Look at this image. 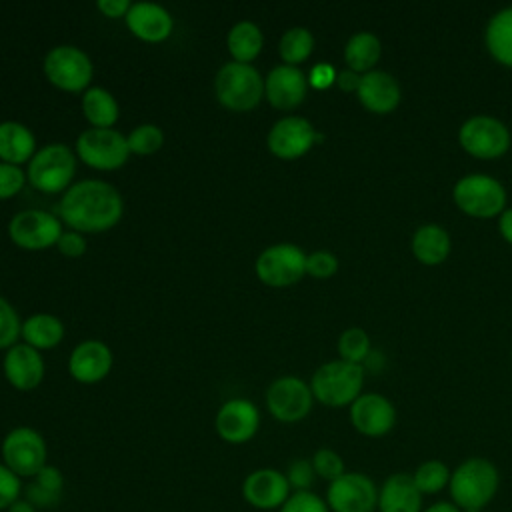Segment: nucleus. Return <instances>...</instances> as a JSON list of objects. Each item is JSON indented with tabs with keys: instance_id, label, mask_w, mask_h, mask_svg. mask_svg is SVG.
I'll list each match as a JSON object with an SVG mask.
<instances>
[{
	"instance_id": "f257e3e1",
	"label": "nucleus",
	"mask_w": 512,
	"mask_h": 512,
	"mask_svg": "<svg viewBox=\"0 0 512 512\" xmlns=\"http://www.w3.org/2000/svg\"><path fill=\"white\" fill-rule=\"evenodd\" d=\"M124 212L120 192L104 180H80L58 202V216L76 232H104L118 224Z\"/></svg>"
},
{
	"instance_id": "f03ea898",
	"label": "nucleus",
	"mask_w": 512,
	"mask_h": 512,
	"mask_svg": "<svg viewBox=\"0 0 512 512\" xmlns=\"http://www.w3.org/2000/svg\"><path fill=\"white\" fill-rule=\"evenodd\" d=\"M498 486V468L488 458L472 456L452 470L450 502L460 510H482L494 500Z\"/></svg>"
},
{
	"instance_id": "7ed1b4c3",
	"label": "nucleus",
	"mask_w": 512,
	"mask_h": 512,
	"mask_svg": "<svg viewBox=\"0 0 512 512\" xmlns=\"http://www.w3.org/2000/svg\"><path fill=\"white\" fill-rule=\"evenodd\" d=\"M218 102L232 112H248L256 108L264 96V78L252 64L226 62L214 78Z\"/></svg>"
},
{
	"instance_id": "20e7f679",
	"label": "nucleus",
	"mask_w": 512,
	"mask_h": 512,
	"mask_svg": "<svg viewBox=\"0 0 512 512\" xmlns=\"http://www.w3.org/2000/svg\"><path fill=\"white\" fill-rule=\"evenodd\" d=\"M364 370L360 364H352L346 360H332L322 364L310 382V390L314 400L324 406L340 408L352 404L362 390Z\"/></svg>"
},
{
	"instance_id": "39448f33",
	"label": "nucleus",
	"mask_w": 512,
	"mask_h": 512,
	"mask_svg": "<svg viewBox=\"0 0 512 512\" xmlns=\"http://www.w3.org/2000/svg\"><path fill=\"white\" fill-rule=\"evenodd\" d=\"M76 172V156L70 150V146L62 142L46 144L42 146L32 160L28 162L26 178L28 182L44 192V194H56L66 192L72 186V178Z\"/></svg>"
},
{
	"instance_id": "423d86ee",
	"label": "nucleus",
	"mask_w": 512,
	"mask_h": 512,
	"mask_svg": "<svg viewBox=\"0 0 512 512\" xmlns=\"http://www.w3.org/2000/svg\"><path fill=\"white\" fill-rule=\"evenodd\" d=\"M0 456L14 474L30 480L48 464V446L36 428L16 426L4 436Z\"/></svg>"
},
{
	"instance_id": "0eeeda50",
	"label": "nucleus",
	"mask_w": 512,
	"mask_h": 512,
	"mask_svg": "<svg viewBox=\"0 0 512 512\" xmlns=\"http://www.w3.org/2000/svg\"><path fill=\"white\" fill-rule=\"evenodd\" d=\"M452 194L456 206L474 218H492L502 214L506 206L504 186L486 174H470L460 178Z\"/></svg>"
},
{
	"instance_id": "6e6552de",
	"label": "nucleus",
	"mask_w": 512,
	"mask_h": 512,
	"mask_svg": "<svg viewBox=\"0 0 512 512\" xmlns=\"http://www.w3.org/2000/svg\"><path fill=\"white\" fill-rule=\"evenodd\" d=\"M42 68L48 82L64 92L88 90L94 72L88 54L70 44H60L48 50Z\"/></svg>"
},
{
	"instance_id": "1a4fd4ad",
	"label": "nucleus",
	"mask_w": 512,
	"mask_h": 512,
	"mask_svg": "<svg viewBox=\"0 0 512 512\" xmlns=\"http://www.w3.org/2000/svg\"><path fill=\"white\" fill-rule=\"evenodd\" d=\"M76 156L90 168L116 170L130 156L128 140L114 128H88L76 140Z\"/></svg>"
},
{
	"instance_id": "9d476101",
	"label": "nucleus",
	"mask_w": 512,
	"mask_h": 512,
	"mask_svg": "<svg viewBox=\"0 0 512 512\" xmlns=\"http://www.w3.org/2000/svg\"><path fill=\"white\" fill-rule=\"evenodd\" d=\"M306 256L296 244H274L258 254L254 270L262 284L284 288L296 284L306 274Z\"/></svg>"
},
{
	"instance_id": "9b49d317",
	"label": "nucleus",
	"mask_w": 512,
	"mask_h": 512,
	"mask_svg": "<svg viewBox=\"0 0 512 512\" xmlns=\"http://www.w3.org/2000/svg\"><path fill=\"white\" fill-rule=\"evenodd\" d=\"M310 384L296 376L276 378L266 390V408L278 422L294 424L304 420L312 410Z\"/></svg>"
},
{
	"instance_id": "f8f14e48",
	"label": "nucleus",
	"mask_w": 512,
	"mask_h": 512,
	"mask_svg": "<svg viewBox=\"0 0 512 512\" xmlns=\"http://www.w3.org/2000/svg\"><path fill=\"white\" fill-rule=\"evenodd\" d=\"M324 500L330 512H374L378 510V486L362 472H344L328 484Z\"/></svg>"
},
{
	"instance_id": "ddd939ff",
	"label": "nucleus",
	"mask_w": 512,
	"mask_h": 512,
	"mask_svg": "<svg viewBox=\"0 0 512 512\" xmlns=\"http://www.w3.org/2000/svg\"><path fill=\"white\" fill-rule=\"evenodd\" d=\"M62 232L60 220L52 212L38 208L14 214L8 224L10 240L24 250H44L56 246Z\"/></svg>"
},
{
	"instance_id": "4468645a",
	"label": "nucleus",
	"mask_w": 512,
	"mask_h": 512,
	"mask_svg": "<svg viewBox=\"0 0 512 512\" xmlns=\"http://www.w3.org/2000/svg\"><path fill=\"white\" fill-rule=\"evenodd\" d=\"M460 146L476 158H498L510 146L508 128L492 116H474L460 126Z\"/></svg>"
},
{
	"instance_id": "2eb2a0df",
	"label": "nucleus",
	"mask_w": 512,
	"mask_h": 512,
	"mask_svg": "<svg viewBox=\"0 0 512 512\" xmlns=\"http://www.w3.org/2000/svg\"><path fill=\"white\" fill-rule=\"evenodd\" d=\"M322 136L316 134L314 126L302 116H284L276 120L266 136L268 150L280 160H296L304 156L316 140Z\"/></svg>"
},
{
	"instance_id": "dca6fc26",
	"label": "nucleus",
	"mask_w": 512,
	"mask_h": 512,
	"mask_svg": "<svg viewBox=\"0 0 512 512\" xmlns=\"http://www.w3.org/2000/svg\"><path fill=\"white\" fill-rule=\"evenodd\" d=\"M240 494L248 506L270 512L284 506L292 494V488L284 472L276 468H256L242 480Z\"/></svg>"
},
{
	"instance_id": "f3484780",
	"label": "nucleus",
	"mask_w": 512,
	"mask_h": 512,
	"mask_svg": "<svg viewBox=\"0 0 512 512\" xmlns=\"http://www.w3.org/2000/svg\"><path fill=\"white\" fill-rule=\"evenodd\" d=\"M216 434L228 444H244L252 440L260 428V412L246 398L226 400L214 418Z\"/></svg>"
},
{
	"instance_id": "a211bd4d",
	"label": "nucleus",
	"mask_w": 512,
	"mask_h": 512,
	"mask_svg": "<svg viewBox=\"0 0 512 512\" xmlns=\"http://www.w3.org/2000/svg\"><path fill=\"white\" fill-rule=\"evenodd\" d=\"M350 422L362 436L380 438L396 424V410L382 394H360L350 404Z\"/></svg>"
},
{
	"instance_id": "6ab92c4d",
	"label": "nucleus",
	"mask_w": 512,
	"mask_h": 512,
	"mask_svg": "<svg viewBox=\"0 0 512 512\" xmlns=\"http://www.w3.org/2000/svg\"><path fill=\"white\" fill-rule=\"evenodd\" d=\"M308 90V80L304 72L296 66L280 64L268 72L264 78V96L278 110L298 108Z\"/></svg>"
},
{
	"instance_id": "aec40b11",
	"label": "nucleus",
	"mask_w": 512,
	"mask_h": 512,
	"mask_svg": "<svg viewBox=\"0 0 512 512\" xmlns=\"http://www.w3.org/2000/svg\"><path fill=\"white\" fill-rule=\"evenodd\" d=\"M4 376L16 390L30 392L40 386L44 378V360L40 350L28 344H14L4 354Z\"/></svg>"
},
{
	"instance_id": "412c9836",
	"label": "nucleus",
	"mask_w": 512,
	"mask_h": 512,
	"mask_svg": "<svg viewBox=\"0 0 512 512\" xmlns=\"http://www.w3.org/2000/svg\"><path fill=\"white\" fill-rule=\"evenodd\" d=\"M112 368V352L100 340L80 342L68 360L70 376L80 384H96L108 376Z\"/></svg>"
},
{
	"instance_id": "4be33fe9",
	"label": "nucleus",
	"mask_w": 512,
	"mask_h": 512,
	"mask_svg": "<svg viewBox=\"0 0 512 512\" xmlns=\"http://www.w3.org/2000/svg\"><path fill=\"white\" fill-rule=\"evenodd\" d=\"M128 30L144 42H162L172 34V16L170 12L154 2H136L126 14Z\"/></svg>"
},
{
	"instance_id": "5701e85b",
	"label": "nucleus",
	"mask_w": 512,
	"mask_h": 512,
	"mask_svg": "<svg viewBox=\"0 0 512 512\" xmlns=\"http://www.w3.org/2000/svg\"><path fill=\"white\" fill-rule=\"evenodd\" d=\"M356 94L362 106L374 114H388L400 104V86L396 78L382 70L362 74Z\"/></svg>"
},
{
	"instance_id": "b1692460",
	"label": "nucleus",
	"mask_w": 512,
	"mask_h": 512,
	"mask_svg": "<svg viewBox=\"0 0 512 512\" xmlns=\"http://www.w3.org/2000/svg\"><path fill=\"white\" fill-rule=\"evenodd\" d=\"M422 498L412 474L394 472L378 488V512H422Z\"/></svg>"
},
{
	"instance_id": "393cba45",
	"label": "nucleus",
	"mask_w": 512,
	"mask_h": 512,
	"mask_svg": "<svg viewBox=\"0 0 512 512\" xmlns=\"http://www.w3.org/2000/svg\"><path fill=\"white\" fill-rule=\"evenodd\" d=\"M36 154V138L32 130L16 120L0 122V162L20 166Z\"/></svg>"
},
{
	"instance_id": "a878e982",
	"label": "nucleus",
	"mask_w": 512,
	"mask_h": 512,
	"mask_svg": "<svg viewBox=\"0 0 512 512\" xmlns=\"http://www.w3.org/2000/svg\"><path fill=\"white\" fill-rule=\"evenodd\" d=\"M64 492V476L60 468L46 464L30 482L24 486V498L30 500L38 510L54 508Z\"/></svg>"
},
{
	"instance_id": "bb28decb",
	"label": "nucleus",
	"mask_w": 512,
	"mask_h": 512,
	"mask_svg": "<svg viewBox=\"0 0 512 512\" xmlns=\"http://www.w3.org/2000/svg\"><path fill=\"white\" fill-rule=\"evenodd\" d=\"M412 254L428 266L444 262L450 254V236L438 224H424L412 236Z\"/></svg>"
},
{
	"instance_id": "cd10ccee",
	"label": "nucleus",
	"mask_w": 512,
	"mask_h": 512,
	"mask_svg": "<svg viewBox=\"0 0 512 512\" xmlns=\"http://www.w3.org/2000/svg\"><path fill=\"white\" fill-rule=\"evenodd\" d=\"M20 336L24 338V344L36 348V350H48L62 342L64 338V324L54 314H32L22 322Z\"/></svg>"
},
{
	"instance_id": "c85d7f7f",
	"label": "nucleus",
	"mask_w": 512,
	"mask_h": 512,
	"mask_svg": "<svg viewBox=\"0 0 512 512\" xmlns=\"http://www.w3.org/2000/svg\"><path fill=\"white\" fill-rule=\"evenodd\" d=\"M226 46L234 62L250 64L264 46V34L258 24L242 20L230 28L226 36Z\"/></svg>"
},
{
	"instance_id": "c756f323",
	"label": "nucleus",
	"mask_w": 512,
	"mask_h": 512,
	"mask_svg": "<svg viewBox=\"0 0 512 512\" xmlns=\"http://www.w3.org/2000/svg\"><path fill=\"white\" fill-rule=\"evenodd\" d=\"M82 112L92 128H112L118 120L120 108L108 90L92 86L82 94Z\"/></svg>"
},
{
	"instance_id": "7c9ffc66",
	"label": "nucleus",
	"mask_w": 512,
	"mask_h": 512,
	"mask_svg": "<svg viewBox=\"0 0 512 512\" xmlns=\"http://www.w3.org/2000/svg\"><path fill=\"white\" fill-rule=\"evenodd\" d=\"M488 52L504 66L512 68V8L496 12L486 26Z\"/></svg>"
},
{
	"instance_id": "2f4dec72",
	"label": "nucleus",
	"mask_w": 512,
	"mask_h": 512,
	"mask_svg": "<svg viewBox=\"0 0 512 512\" xmlns=\"http://www.w3.org/2000/svg\"><path fill=\"white\" fill-rule=\"evenodd\" d=\"M382 46L372 32H356L344 48V60L352 72H370L380 60Z\"/></svg>"
},
{
	"instance_id": "473e14b6",
	"label": "nucleus",
	"mask_w": 512,
	"mask_h": 512,
	"mask_svg": "<svg viewBox=\"0 0 512 512\" xmlns=\"http://www.w3.org/2000/svg\"><path fill=\"white\" fill-rule=\"evenodd\" d=\"M312 50H314V36L308 28H302V26L288 28L278 42V54L288 66H296L304 62L312 54Z\"/></svg>"
},
{
	"instance_id": "72a5a7b5",
	"label": "nucleus",
	"mask_w": 512,
	"mask_h": 512,
	"mask_svg": "<svg viewBox=\"0 0 512 512\" xmlns=\"http://www.w3.org/2000/svg\"><path fill=\"white\" fill-rule=\"evenodd\" d=\"M450 476L452 470L442 460H426L412 474L414 484L422 496H432L448 488Z\"/></svg>"
},
{
	"instance_id": "f704fd0d",
	"label": "nucleus",
	"mask_w": 512,
	"mask_h": 512,
	"mask_svg": "<svg viewBox=\"0 0 512 512\" xmlns=\"http://www.w3.org/2000/svg\"><path fill=\"white\" fill-rule=\"evenodd\" d=\"M128 148L130 154H138V156H148L154 154L162 148L164 144V132L160 126L156 124H140L136 126L128 136Z\"/></svg>"
},
{
	"instance_id": "c9c22d12",
	"label": "nucleus",
	"mask_w": 512,
	"mask_h": 512,
	"mask_svg": "<svg viewBox=\"0 0 512 512\" xmlns=\"http://www.w3.org/2000/svg\"><path fill=\"white\" fill-rule=\"evenodd\" d=\"M340 360L360 364L370 352V338L362 328H348L338 338Z\"/></svg>"
},
{
	"instance_id": "e433bc0d",
	"label": "nucleus",
	"mask_w": 512,
	"mask_h": 512,
	"mask_svg": "<svg viewBox=\"0 0 512 512\" xmlns=\"http://www.w3.org/2000/svg\"><path fill=\"white\" fill-rule=\"evenodd\" d=\"M310 462H312V468L316 472V478H322L328 484L334 482L336 478H340L346 472L342 456L336 450H332V448L316 450L314 456L310 458Z\"/></svg>"
},
{
	"instance_id": "4c0bfd02",
	"label": "nucleus",
	"mask_w": 512,
	"mask_h": 512,
	"mask_svg": "<svg viewBox=\"0 0 512 512\" xmlns=\"http://www.w3.org/2000/svg\"><path fill=\"white\" fill-rule=\"evenodd\" d=\"M20 330L22 322L18 318V312L6 298L0 296V350H8L10 346H14L20 338Z\"/></svg>"
},
{
	"instance_id": "58836bf2",
	"label": "nucleus",
	"mask_w": 512,
	"mask_h": 512,
	"mask_svg": "<svg viewBox=\"0 0 512 512\" xmlns=\"http://www.w3.org/2000/svg\"><path fill=\"white\" fill-rule=\"evenodd\" d=\"M22 478L0 462V512H6L18 498H22Z\"/></svg>"
},
{
	"instance_id": "ea45409f",
	"label": "nucleus",
	"mask_w": 512,
	"mask_h": 512,
	"mask_svg": "<svg viewBox=\"0 0 512 512\" xmlns=\"http://www.w3.org/2000/svg\"><path fill=\"white\" fill-rule=\"evenodd\" d=\"M286 474V480L292 488V492H306V490H312V484L316 480V472L312 468V462L306 460V458H298V460H292L288 470L284 472Z\"/></svg>"
},
{
	"instance_id": "a19ab883",
	"label": "nucleus",
	"mask_w": 512,
	"mask_h": 512,
	"mask_svg": "<svg viewBox=\"0 0 512 512\" xmlns=\"http://www.w3.org/2000/svg\"><path fill=\"white\" fill-rule=\"evenodd\" d=\"M278 512H330L326 500L312 490L292 492Z\"/></svg>"
},
{
	"instance_id": "79ce46f5",
	"label": "nucleus",
	"mask_w": 512,
	"mask_h": 512,
	"mask_svg": "<svg viewBox=\"0 0 512 512\" xmlns=\"http://www.w3.org/2000/svg\"><path fill=\"white\" fill-rule=\"evenodd\" d=\"M26 180L28 178L20 166L0 162V200L16 196L24 188Z\"/></svg>"
},
{
	"instance_id": "37998d69",
	"label": "nucleus",
	"mask_w": 512,
	"mask_h": 512,
	"mask_svg": "<svg viewBox=\"0 0 512 512\" xmlns=\"http://www.w3.org/2000/svg\"><path fill=\"white\" fill-rule=\"evenodd\" d=\"M338 270V258L328 250H316L306 256V274L314 278H330Z\"/></svg>"
},
{
	"instance_id": "c03bdc74",
	"label": "nucleus",
	"mask_w": 512,
	"mask_h": 512,
	"mask_svg": "<svg viewBox=\"0 0 512 512\" xmlns=\"http://www.w3.org/2000/svg\"><path fill=\"white\" fill-rule=\"evenodd\" d=\"M56 248L66 258H80L88 250V244H86V238L80 232L68 230V232H62V236L58 238Z\"/></svg>"
},
{
	"instance_id": "a18cd8bd",
	"label": "nucleus",
	"mask_w": 512,
	"mask_h": 512,
	"mask_svg": "<svg viewBox=\"0 0 512 512\" xmlns=\"http://www.w3.org/2000/svg\"><path fill=\"white\" fill-rule=\"evenodd\" d=\"M334 82H336V72H334V68H332L330 64L322 62V64H318V66L312 68V72H310V84H312L314 88H328V86L334 84Z\"/></svg>"
},
{
	"instance_id": "49530a36",
	"label": "nucleus",
	"mask_w": 512,
	"mask_h": 512,
	"mask_svg": "<svg viewBox=\"0 0 512 512\" xmlns=\"http://www.w3.org/2000/svg\"><path fill=\"white\" fill-rule=\"evenodd\" d=\"M96 6L108 18H126L132 2H128V0H98Z\"/></svg>"
},
{
	"instance_id": "de8ad7c7",
	"label": "nucleus",
	"mask_w": 512,
	"mask_h": 512,
	"mask_svg": "<svg viewBox=\"0 0 512 512\" xmlns=\"http://www.w3.org/2000/svg\"><path fill=\"white\" fill-rule=\"evenodd\" d=\"M360 78H362L360 74H356V72H352V70L348 68V70L336 74V84H338V88L344 90V92H358Z\"/></svg>"
},
{
	"instance_id": "09e8293b",
	"label": "nucleus",
	"mask_w": 512,
	"mask_h": 512,
	"mask_svg": "<svg viewBox=\"0 0 512 512\" xmlns=\"http://www.w3.org/2000/svg\"><path fill=\"white\" fill-rule=\"evenodd\" d=\"M498 226H500L502 238H504L508 244H512V208H506V210L500 214Z\"/></svg>"
},
{
	"instance_id": "8fccbe9b",
	"label": "nucleus",
	"mask_w": 512,
	"mask_h": 512,
	"mask_svg": "<svg viewBox=\"0 0 512 512\" xmlns=\"http://www.w3.org/2000/svg\"><path fill=\"white\" fill-rule=\"evenodd\" d=\"M422 512H462L458 506H454L452 502L448 500H438L434 504H430L428 508H424Z\"/></svg>"
},
{
	"instance_id": "3c124183",
	"label": "nucleus",
	"mask_w": 512,
	"mask_h": 512,
	"mask_svg": "<svg viewBox=\"0 0 512 512\" xmlns=\"http://www.w3.org/2000/svg\"><path fill=\"white\" fill-rule=\"evenodd\" d=\"M6 512H40L30 500H26L24 496L22 498H18Z\"/></svg>"
},
{
	"instance_id": "603ef678",
	"label": "nucleus",
	"mask_w": 512,
	"mask_h": 512,
	"mask_svg": "<svg viewBox=\"0 0 512 512\" xmlns=\"http://www.w3.org/2000/svg\"><path fill=\"white\" fill-rule=\"evenodd\" d=\"M462 512H482V510H462Z\"/></svg>"
}]
</instances>
